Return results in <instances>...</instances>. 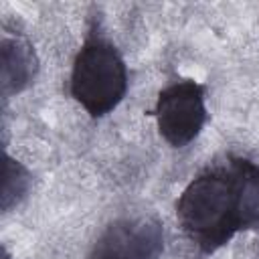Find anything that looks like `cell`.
I'll return each mask as SVG.
<instances>
[{
	"mask_svg": "<svg viewBox=\"0 0 259 259\" xmlns=\"http://www.w3.org/2000/svg\"><path fill=\"white\" fill-rule=\"evenodd\" d=\"M241 156L200 170L176 198L174 210L182 233L202 253H214L237 233L251 231Z\"/></svg>",
	"mask_w": 259,
	"mask_h": 259,
	"instance_id": "obj_1",
	"label": "cell"
},
{
	"mask_svg": "<svg viewBox=\"0 0 259 259\" xmlns=\"http://www.w3.org/2000/svg\"><path fill=\"white\" fill-rule=\"evenodd\" d=\"M127 65L117 47L95 26L77 51L69 77L71 97L93 117L111 113L127 93Z\"/></svg>",
	"mask_w": 259,
	"mask_h": 259,
	"instance_id": "obj_2",
	"label": "cell"
},
{
	"mask_svg": "<svg viewBox=\"0 0 259 259\" xmlns=\"http://www.w3.org/2000/svg\"><path fill=\"white\" fill-rule=\"evenodd\" d=\"M158 134L172 148H184L198 138L206 123L204 85L194 79H180L166 85L152 111Z\"/></svg>",
	"mask_w": 259,
	"mask_h": 259,
	"instance_id": "obj_3",
	"label": "cell"
},
{
	"mask_svg": "<svg viewBox=\"0 0 259 259\" xmlns=\"http://www.w3.org/2000/svg\"><path fill=\"white\" fill-rule=\"evenodd\" d=\"M164 227L156 217H121L97 237L89 259H162Z\"/></svg>",
	"mask_w": 259,
	"mask_h": 259,
	"instance_id": "obj_4",
	"label": "cell"
},
{
	"mask_svg": "<svg viewBox=\"0 0 259 259\" xmlns=\"http://www.w3.org/2000/svg\"><path fill=\"white\" fill-rule=\"evenodd\" d=\"M0 53V91L2 97L8 99L12 95L22 93L26 87L34 83V77L38 73V57L34 53V47L22 34H12L10 30L2 32Z\"/></svg>",
	"mask_w": 259,
	"mask_h": 259,
	"instance_id": "obj_5",
	"label": "cell"
},
{
	"mask_svg": "<svg viewBox=\"0 0 259 259\" xmlns=\"http://www.w3.org/2000/svg\"><path fill=\"white\" fill-rule=\"evenodd\" d=\"M32 174L24 164L14 160L10 154L4 152V184H2V212H8L12 206H16L30 190Z\"/></svg>",
	"mask_w": 259,
	"mask_h": 259,
	"instance_id": "obj_6",
	"label": "cell"
},
{
	"mask_svg": "<svg viewBox=\"0 0 259 259\" xmlns=\"http://www.w3.org/2000/svg\"><path fill=\"white\" fill-rule=\"evenodd\" d=\"M2 259H10V257H8V253H6V249L2 251Z\"/></svg>",
	"mask_w": 259,
	"mask_h": 259,
	"instance_id": "obj_7",
	"label": "cell"
}]
</instances>
